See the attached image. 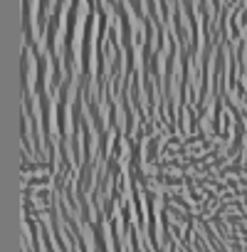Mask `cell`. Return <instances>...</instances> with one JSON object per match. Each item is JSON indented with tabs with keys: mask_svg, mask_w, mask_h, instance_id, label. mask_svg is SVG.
Here are the masks:
<instances>
[{
	"mask_svg": "<svg viewBox=\"0 0 247 252\" xmlns=\"http://www.w3.org/2000/svg\"><path fill=\"white\" fill-rule=\"evenodd\" d=\"M111 237H114V247H116V252L121 250V242H119V232H116V222H114V232H111Z\"/></svg>",
	"mask_w": 247,
	"mask_h": 252,
	"instance_id": "cell-1",
	"label": "cell"
}]
</instances>
